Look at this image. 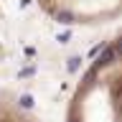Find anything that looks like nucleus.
<instances>
[{
  "label": "nucleus",
  "instance_id": "f257e3e1",
  "mask_svg": "<svg viewBox=\"0 0 122 122\" xmlns=\"http://www.w3.org/2000/svg\"><path fill=\"white\" fill-rule=\"evenodd\" d=\"M66 122H122V33L89 61L74 84Z\"/></svg>",
  "mask_w": 122,
  "mask_h": 122
},
{
  "label": "nucleus",
  "instance_id": "f03ea898",
  "mask_svg": "<svg viewBox=\"0 0 122 122\" xmlns=\"http://www.w3.org/2000/svg\"><path fill=\"white\" fill-rule=\"evenodd\" d=\"M38 5L61 25H104L122 18V0H38Z\"/></svg>",
  "mask_w": 122,
  "mask_h": 122
},
{
  "label": "nucleus",
  "instance_id": "7ed1b4c3",
  "mask_svg": "<svg viewBox=\"0 0 122 122\" xmlns=\"http://www.w3.org/2000/svg\"><path fill=\"white\" fill-rule=\"evenodd\" d=\"M0 122H43V120L36 117L33 112H28V109H23L20 104L0 97Z\"/></svg>",
  "mask_w": 122,
  "mask_h": 122
}]
</instances>
